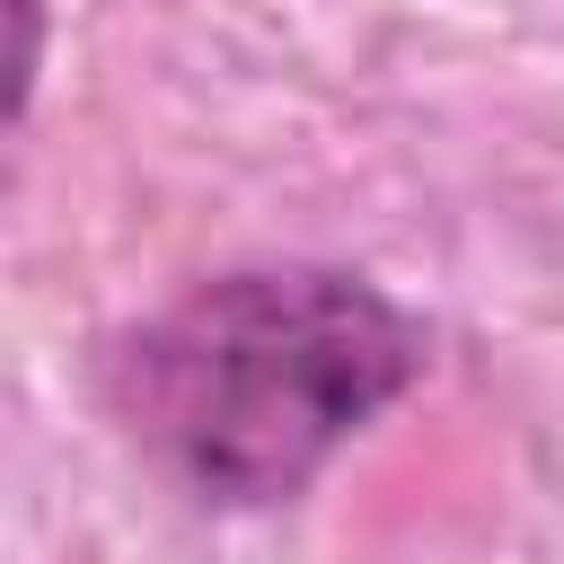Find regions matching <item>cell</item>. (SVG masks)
<instances>
[{
	"mask_svg": "<svg viewBox=\"0 0 564 564\" xmlns=\"http://www.w3.org/2000/svg\"><path fill=\"white\" fill-rule=\"evenodd\" d=\"M432 370V326L352 264H220L88 361L123 449L203 511H282Z\"/></svg>",
	"mask_w": 564,
	"mask_h": 564,
	"instance_id": "obj_1",
	"label": "cell"
},
{
	"mask_svg": "<svg viewBox=\"0 0 564 564\" xmlns=\"http://www.w3.org/2000/svg\"><path fill=\"white\" fill-rule=\"evenodd\" d=\"M44 44H53V0H0V132L35 106Z\"/></svg>",
	"mask_w": 564,
	"mask_h": 564,
	"instance_id": "obj_2",
	"label": "cell"
}]
</instances>
